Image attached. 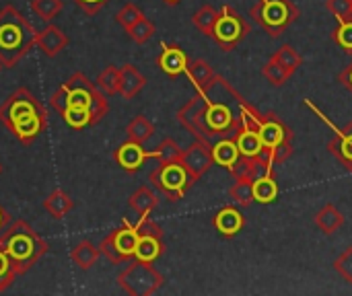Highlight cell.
<instances>
[{
    "label": "cell",
    "instance_id": "cell-22",
    "mask_svg": "<svg viewBox=\"0 0 352 296\" xmlns=\"http://www.w3.org/2000/svg\"><path fill=\"white\" fill-rule=\"evenodd\" d=\"M237 148L241 157H258L264 150L262 138L258 134V128H250L248 124H243V128L239 130V134L235 136Z\"/></svg>",
    "mask_w": 352,
    "mask_h": 296
},
{
    "label": "cell",
    "instance_id": "cell-38",
    "mask_svg": "<svg viewBox=\"0 0 352 296\" xmlns=\"http://www.w3.org/2000/svg\"><path fill=\"white\" fill-rule=\"evenodd\" d=\"M272 58H274L276 62H280V64H283V66H285V68H287L291 74H295V72H297V68L303 64L301 56H299V54H297V52H295L291 45H283V47H280V49H278V52H276Z\"/></svg>",
    "mask_w": 352,
    "mask_h": 296
},
{
    "label": "cell",
    "instance_id": "cell-33",
    "mask_svg": "<svg viewBox=\"0 0 352 296\" xmlns=\"http://www.w3.org/2000/svg\"><path fill=\"white\" fill-rule=\"evenodd\" d=\"M155 31H157V27H155V23L153 21H148L146 16H142L140 21H136L130 29H126V33H128V37L134 41V43H146L153 35H155Z\"/></svg>",
    "mask_w": 352,
    "mask_h": 296
},
{
    "label": "cell",
    "instance_id": "cell-9",
    "mask_svg": "<svg viewBox=\"0 0 352 296\" xmlns=\"http://www.w3.org/2000/svg\"><path fill=\"white\" fill-rule=\"evenodd\" d=\"M27 113H47L43 103L27 87L16 89L0 103V122L6 126V130H10L14 122H19Z\"/></svg>",
    "mask_w": 352,
    "mask_h": 296
},
{
    "label": "cell",
    "instance_id": "cell-43",
    "mask_svg": "<svg viewBox=\"0 0 352 296\" xmlns=\"http://www.w3.org/2000/svg\"><path fill=\"white\" fill-rule=\"evenodd\" d=\"M50 105L62 115L68 107H70V101H68V89L64 87V82L58 87V91L50 97Z\"/></svg>",
    "mask_w": 352,
    "mask_h": 296
},
{
    "label": "cell",
    "instance_id": "cell-27",
    "mask_svg": "<svg viewBox=\"0 0 352 296\" xmlns=\"http://www.w3.org/2000/svg\"><path fill=\"white\" fill-rule=\"evenodd\" d=\"M316 225H318V229H322L326 235H332V233H336V231L344 225V216H342V212H340L338 208H334L332 204H328V206H324V208L318 212Z\"/></svg>",
    "mask_w": 352,
    "mask_h": 296
},
{
    "label": "cell",
    "instance_id": "cell-37",
    "mask_svg": "<svg viewBox=\"0 0 352 296\" xmlns=\"http://www.w3.org/2000/svg\"><path fill=\"white\" fill-rule=\"evenodd\" d=\"M262 72H264V76H266L274 87H283V84L293 76V74H291V72H289L280 62H276L274 58L264 66V70H262Z\"/></svg>",
    "mask_w": 352,
    "mask_h": 296
},
{
    "label": "cell",
    "instance_id": "cell-49",
    "mask_svg": "<svg viewBox=\"0 0 352 296\" xmlns=\"http://www.w3.org/2000/svg\"><path fill=\"white\" fill-rule=\"evenodd\" d=\"M0 175H2V165H0Z\"/></svg>",
    "mask_w": 352,
    "mask_h": 296
},
{
    "label": "cell",
    "instance_id": "cell-5",
    "mask_svg": "<svg viewBox=\"0 0 352 296\" xmlns=\"http://www.w3.org/2000/svg\"><path fill=\"white\" fill-rule=\"evenodd\" d=\"M151 185L165 196V200L169 202H177L186 196V192L192 187L194 179L190 177V173L186 171V167L179 161L173 163H159L157 169L151 171L148 175Z\"/></svg>",
    "mask_w": 352,
    "mask_h": 296
},
{
    "label": "cell",
    "instance_id": "cell-7",
    "mask_svg": "<svg viewBox=\"0 0 352 296\" xmlns=\"http://www.w3.org/2000/svg\"><path fill=\"white\" fill-rule=\"evenodd\" d=\"M206 97V113H204V124L208 128V132L212 136H223L227 132H233V140L239 134L243 119H237L231 111V107L219 99L217 91L212 89V84L204 91Z\"/></svg>",
    "mask_w": 352,
    "mask_h": 296
},
{
    "label": "cell",
    "instance_id": "cell-16",
    "mask_svg": "<svg viewBox=\"0 0 352 296\" xmlns=\"http://www.w3.org/2000/svg\"><path fill=\"white\" fill-rule=\"evenodd\" d=\"M163 253H165V239H163V233H138V245H136L134 260L153 264V262H157Z\"/></svg>",
    "mask_w": 352,
    "mask_h": 296
},
{
    "label": "cell",
    "instance_id": "cell-36",
    "mask_svg": "<svg viewBox=\"0 0 352 296\" xmlns=\"http://www.w3.org/2000/svg\"><path fill=\"white\" fill-rule=\"evenodd\" d=\"M62 119H64L70 128H74V130H82V128L91 126V113H89V109L78 107V105H70V107L62 113Z\"/></svg>",
    "mask_w": 352,
    "mask_h": 296
},
{
    "label": "cell",
    "instance_id": "cell-24",
    "mask_svg": "<svg viewBox=\"0 0 352 296\" xmlns=\"http://www.w3.org/2000/svg\"><path fill=\"white\" fill-rule=\"evenodd\" d=\"M99 255H101V251H99V247L97 245H93L91 241H80L78 245H74V249L70 251V260H72V264L78 268V270H91L97 262H99Z\"/></svg>",
    "mask_w": 352,
    "mask_h": 296
},
{
    "label": "cell",
    "instance_id": "cell-8",
    "mask_svg": "<svg viewBox=\"0 0 352 296\" xmlns=\"http://www.w3.org/2000/svg\"><path fill=\"white\" fill-rule=\"evenodd\" d=\"M136 245H138V231H136V227H132L128 220H124L120 229H113V231L99 243V251H101V255H105L111 264L120 266V264H126V262L134 260Z\"/></svg>",
    "mask_w": 352,
    "mask_h": 296
},
{
    "label": "cell",
    "instance_id": "cell-45",
    "mask_svg": "<svg viewBox=\"0 0 352 296\" xmlns=\"http://www.w3.org/2000/svg\"><path fill=\"white\" fill-rule=\"evenodd\" d=\"M82 12H87V14H97L103 6H107L111 0H72Z\"/></svg>",
    "mask_w": 352,
    "mask_h": 296
},
{
    "label": "cell",
    "instance_id": "cell-30",
    "mask_svg": "<svg viewBox=\"0 0 352 296\" xmlns=\"http://www.w3.org/2000/svg\"><path fill=\"white\" fill-rule=\"evenodd\" d=\"M229 196H231V200L237 206L248 208L254 202V179H250V177H237V181L229 190Z\"/></svg>",
    "mask_w": 352,
    "mask_h": 296
},
{
    "label": "cell",
    "instance_id": "cell-3",
    "mask_svg": "<svg viewBox=\"0 0 352 296\" xmlns=\"http://www.w3.org/2000/svg\"><path fill=\"white\" fill-rule=\"evenodd\" d=\"M64 87L68 89V101L70 105H78L89 109L91 113V126H97L109 111V103H107V95L101 93V89L89 80V76H85L82 72H74Z\"/></svg>",
    "mask_w": 352,
    "mask_h": 296
},
{
    "label": "cell",
    "instance_id": "cell-19",
    "mask_svg": "<svg viewBox=\"0 0 352 296\" xmlns=\"http://www.w3.org/2000/svg\"><path fill=\"white\" fill-rule=\"evenodd\" d=\"M186 74H188V78L192 80V84L198 89V93H204V91L212 84V80L217 78L212 66H210L206 60H192V62L188 60Z\"/></svg>",
    "mask_w": 352,
    "mask_h": 296
},
{
    "label": "cell",
    "instance_id": "cell-34",
    "mask_svg": "<svg viewBox=\"0 0 352 296\" xmlns=\"http://www.w3.org/2000/svg\"><path fill=\"white\" fill-rule=\"evenodd\" d=\"M29 6L41 21H52L60 14L64 2L62 0H31Z\"/></svg>",
    "mask_w": 352,
    "mask_h": 296
},
{
    "label": "cell",
    "instance_id": "cell-17",
    "mask_svg": "<svg viewBox=\"0 0 352 296\" xmlns=\"http://www.w3.org/2000/svg\"><path fill=\"white\" fill-rule=\"evenodd\" d=\"M157 64L159 68L169 76V78H175L179 74L186 72V66H188V56L182 47L177 45H165L163 43V52L161 56L157 58Z\"/></svg>",
    "mask_w": 352,
    "mask_h": 296
},
{
    "label": "cell",
    "instance_id": "cell-42",
    "mask_svg": "<svg viewBox=\"0 0 352 296\" xmlns=\"http://www.w3.org/2000/svg\"><path fill=\"white\" fill-rule=\"evenodd\" d=\"M328 8L338 16L340 23L352 19V0H328Z\"/></svg>",
    "mask_w": 352,
    "mask_h": 296
},
{
    "label": "cell",
    "instance_id": "cell-2",
    "mask_svg": "<svg viewBox=\"0 0 352 296\" xmlns=\"http://www.w3.org/2000/svg\"><path fill=\"white\" fill-rule=\"evenodd\" d=\"M37 29L12 4L0 8V68H12L35 45Z\"/></svg>",
    "mask_w": 352,
    "mask_h": 296
},
{
    "label": "cell",
    "instance_id": "cell-39",
    "mask_svg": "<svg viewBox=\"0 0 352 296\" xmlns=\"http://www.w3.org/2000/svg\"><path fill=\"white\" fill-rule=\"evenodd\" d=\"M144 14H142V10H140V6H136V4H126V6H122L118 12H116V21L124 27V29H130L136 21H140Z\"/></svg>",
    "mask_w": 352,
    "mask_h": 296
},
{
    "label": "cell",
    "instance_id": "cell-48",
    "mask_svg": "<svg viewBox=\"0 0 352 296\" xmlns=\"http://www.w3.org/2000/svg\"><path fill=\"white\" fill-rule=\"evenodd\" d=\"M163 2H165V4H169V6H173V4H177L179 0H163Z\"/></svg>",
    "mask_w": 352,
    "mask_h": 296
},
{
    "label": "cell",
    "instance_id": "cell-12",
    "mask_svg": "<svg viewBox=\"0 0 352 296\" xmlns=\"http://www.w3.org/2000/svg\"><path fill=\"white\" fill-rule=\"evenodd\" d=\"M179 163L186 167V171L190 173V177L194 181H198L210 167H212V146L204 140H196L192 146H188L186 150H182Z\"/></svg>",
    "mask_w": 352,
    "mask_h": 296
},
{
    "label": "cell",
    "instance_id": "cell-18",
    "mask_svg": "<svg viewBox=\"0 0 352 296\" xmlns=\"http://www.w3.org/2000/svg\"><path fill=\"white\" fill-rule=\"evenodd\" d=\"M144 84H146V78L134 64H126V66L120 68L118 95H122L124 99H134L142 91Z\"/></svg>",
    "mask_w": 352,
    "mask_h": 296
},
{
    "label": "cell",
    "instance_id": "cell-14",
    "mask_svg": "<svg viewBox=\"0 0 352 296\" xmlns=\"http://www.w3.org/2000/svg\"><path fill=\"white\" fill-rule=\"evenodd\" d=\"M113 161L126 171V173H136L144 161H146V150L142 148L140 142H134V140H126L124 144H120L116 150H113Z\"/></svg>",
    "mask_w": 352,
    "mask_h": 296
},
{
    "label": "cell",
    "instance_id": "cell-40",
    "mask_svg": "<svg viewBox=\"0 0 352 296\" xmlns=\"http://www.w3.org/2000/svg\"><path fill=\"white\" fill-rule=\"evenodd\" d=\"M16 278V272L12 268L10 258L4 253V249H0V293H4Z\"/></svg>",
    "mask_w": 352,
    "mask_h": 296
},
{
    "label": "cell",
    "instance_id": "cell-44",
    "mask_svg": "<svg viewBox=\"0 0 352 296\" xmlns=\"http://www.w3.org/2000/svg\"><path fill=\"white\" fill-rule=\"evenodd\" d=\"M334 268H336V272H338L346 282H351L352 284V247L351 249H346V251L336 260Z\"/></svg>",
    "mask_w": 352,
    "mask_h": 296
},
{
    "label": "cell",
    "instance_id": "cell-20",
    "mask_svg": "<svg viewBox=\"0 0 352 296\" xmlns=\"http://www.w3.org/2000/svg\"><path fill=\"white\" fill-rule=\"evenodd\" d=\"M74 208V200L64 192V190H54L45 200H43V210L54 218V220H62L64 216H68Z\"/></svg>",
    "mask_w": 352,
    "mask_h": 296
},
{
    "label": "cell",
    "instance_id": "cell-41",
    "mask_svg": "<svg viewBox=\"0 0 352 296\" xmlns=\"http://www.w3.org/2000/svg\"><path fill=\"white\" fill-rule=\"evenodd\" d=\"M334 39H336V43H338L342 49L352 52V19L351 21H342V23H340V27H338L336 33H334Z\"/></svg>",
    "mask_w": 352,
    "mask_h": 296
},
{
    "label": "cell",
    "instance_id": "cell-11",
    "mask_svg": "<svg viewBox=\"0 0 352 296\" xmlns=\"http://www.w3.org/2000/svg\"><path fill=\"white\" fill-rule=\"evenodd\" d=\"M204 113H206V97L204 93H198L194 99H190L179 111H177V122L190 130L198 140H204V142H210V138H214L206 124H204Z\"/></svg>",
    "mask_w": 352,
    "mask_h": 296
},
{
    "label": "cell",
    "instance_id": "cell-29",
    "mask_svg": "<svg viewBox=\"0 0 352 296\" xmlns=\"http://www.w3.org/2000/svg\"><path fill=\"white\" fill-rule=\"evenodd\" d=\"M153 134H155V126H153V122H148V117H144V115H136V117L126 126V136H128V140H134V142H140V144H144Z\"/></svg>",
    "mask_w": 352,
    "mask_h": 296
},
{
    "label": "cell",
    "instance_id": "cell-35",
    "mask_svg": "<svg viewBox=\"0 0 352 296\" xmlns=\"http://www.w3.org/2000/svg\"><path fill=\"white\" fill-rule=\"evenodd\" d=\"M103 95H118V84H120V68L116 66H107L95 82Z\"/></svg>",
    "mask_w": 352,
    "mask_h": 296
},
{
    "label": "cell",
    "instance_id": "cell-47",
    "mask_svg": "<svg viewBox=\"0 0 352 296\" xmlns=\"http://www.w3.org/2000/svg\"><path fill=\"white\" fill-rule=\"evenodd\" d=\"M10 220H12V216H10V214L0 206V233L8 227V223H10Z\"/></svg>",
    "mask_w": 352,
    "mask_h": 296
},
{
    "label": "cell",
    "instance_id": "cell-4",
    "mask_svg": "<svg viewBox=\"0 0 352 296\" xmlns=\"http://www.w3.org/2000/svg\"><path fill=\"white\" fill-rule=\"evenodd\" d=\"M163 274L157 268H153V264L140 260H130V264L118 276L120 288L132 296L155 295L163 286Z\"/></svg>",
    "mask_w": 352,
    "mask_h": 296
},
{
    "label": "cell",
    "instance_id": "cell-26",
    "mask_svg": "<svg viewBox=\"0 0 352 296\" xmlns=\"http://www.w3.org/2000/svg\"><path fill=\"white\" fill-rule=\"evenodd\" d=\"M330 150L344 167L352 171V124L330 142Z\"/></svg>",
    "mask_w": 352,
    "mask_h": 296
},
{
    "label": "cell",
    "instance_id": "cell-46",
    "mask_svg": "<svg viewBox=\"0 0 352 296\" xmlns=\"http://www.w3.org/2000/svg\"><path fill=\"white\" fill-rule=\"evenodd\" d=\"M338 78H340V82H342V84H344V87H346V89L352 93V64L351 66H346V68L340 72V76H338Z\"/></svg>",
    "mask_w": 352,
    "mask_h": 296
},
{
    "label": "cell",
    "instance_id": "cell-1",
    "mask_svg": "<svg viewBox=\"0 0 352 296\" xmlns=\"http://www.w3.org/2000/svg\"><path fill=\"white\" fill-rule=\"evenodd\" d=\"M0 249L10 258L16 276L29 272L50 249V245L35 233V229L23 220H10L8 227L0 233Z\"/></svg>",
    "mask_w": 352,
    "mask_h": 296
},
{
    "label": "cell",
    "instance_id": "cell-28",
    "mask_svg": "<svg viewBox=\"0 0 352 296\" xmlns=\"http://www.w3.org/2000/svg\"><path fill=\"white\" fill-rule=\"evenodd\" d=\"M217 21H219V10H217L214 6H210V4L200 6V8L194 12V16H192L194 27H196L200 33H204V35H212Z\"/></svg>",
    "mask_w": 352,
    "mask_h": 296
},
{
    "label": "cell",
    "instance_id": "cell-31",
    "mask_svg": "<svg viewBox=\"0 0 352 296\" xmlns=\"http://www.w3.org/2000/svg\"><path fill=\"white\" fill-rule=\"evenodd\" d=\"M179 157H182V148L173 138L161 140L159 146L151 152L146 150V159H157L159 163H173V161H179Z\"/></svg>",
    "mask_w": 352,
    "mask_h": 296
},
{
    "label": "cell",
    "instance_id": "cell-23",
    "mask_svg": "<svg viewBox=\"0 0 352 296\" xmlns=\"http://www.w3.org/2000/svg\"><path fill=\"white\" fill-rule=\"evenodd\" d=\"M128 206H130L138 216H151V212L159 206V196H157L148 185H140V187L128 198Z\"/></svg>",
    "mask_w": 352,
    "mask_h": 296
},
{
    "label": "cell",
    "instance_id": "cell-10",
    "mask_svg": "<svg viewBox=\"0 0 352 296\" xmlns=\"http://www.w3.org/2000/svg\"><path fill=\"white\" fill-rule=\"evenodd\" d=\"M250 33V25L245 23L243 16H239L231 6H223L219 10V21L212 31V39L225 49L231 52L245 35Z\"/></svg>",
    "mask_w": 352,
    "mask_h": 296
},
{
    "label": "cell",
    "instance_id": "cell-15",
    "mask_svg": "<svg viewBox=\"0 0 352 296\" xmlns=\"http://www.w3.org/2000/svg\"><path fill=\"white\" fill-rule=\"evenodd\" d=\"M35 45L41 47V52L47 56V58H56L60 52L66 49L68 45V37L66 33L56 27V25H47L43 27L41 31H37V37H35Z\"/></svg>",
    "mask_w": 352,
    "mask_h": 296
},
{
    "label": "cell",
    "instance_id": "cell-32",
    "mask_svg": "<svg viewBox=\"0 0 352 296\" xmlns=\"http://www.w3.org/2000/svg\"><path fill=\"white\" fill-rule=\"evenodd\" d=\"M276 196H278V187H276V183H274V179L270 175L254 179V200L256 202L270 204V202L276 200Z\"/></svg>",
    "mask_w": 352,
    "mask_h": 296
},
{
    "label": "cell",
    "instance_id": "cell-25",
    "mask_svg": "<svg viewBox=\"0 0 352 296\" xmlns=\"http://www.w3.org/2000/svg\"><path fill=\"white\" fill-rule=\"evenodd\" d=\"M239 157H241V155H239L237 142H235L233 138H223V140H219V142L212 146V161H214L217 165H221V167L231 169V167L237 163Z\"/></svg>",
    "mask_w": 352,
    "mask_h": 296
},
{
    "label": "cell",
    "instance_id": "cell-21",
    "mask_svg": "<svg viewBox=\"0 0 352 296\" xmlns=\"http://www.w3.org/2000/svg\"><path fill=\"white\" fill-rule=\"evenodd\" d=\"M212 225H214V229H217L223 237H233V235H237V233L243 229V216H241L239 210L227 206V208H223V210L214 216Z\"/></svg>",
    "mask_w": 352,
    "mask_h": 296
},
{
    "label": "cell",
    "instance_id": "cell-13",
    "mask_svg": "<svg viewBox=\"0 0 352 296\" xmlns=\"http://www.w3.org/2000/svg\"><path fill=\"white\" fill-rule=\"evenodd\" d=\"M47 128V113H27L25 117H21L19 122H14V126L8 130L21 144H33L39 134H43Z\"/></svg>",
    "mask_w": 352,
    "mask_h": 296
},
{
    "label": "cell",
    "instance_id": "cell-6",
    "mask_svg": "<svg viewBox=\"0 0 352 296\" xmlns=\"http://www.w3.org/2000/svg\"><path fill=\"white\" fill-rule=\"evenodd\" d=\"M252 19H256L272 37H280L283 31L299 16V8L291 0H260L250 10Z\"/></svg>",
    "mask_w": 352,
    "mask_h": 296
}]
</instances>
